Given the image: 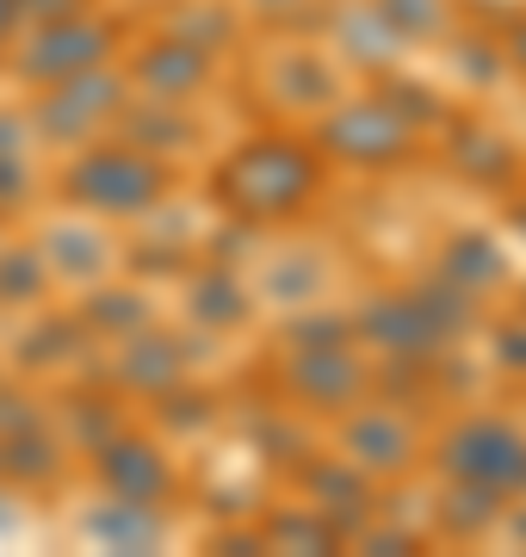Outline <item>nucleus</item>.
Returning <instances> with one entry per match:
<instances>
[{
    "mask_svg": "<svg viewBox=\"0 0 526 557\" xmlns=\"http://www.w3.org/2000/svg\"><path fill=\"white\" fill-rule=\"evenodd\" d=\"M100 471H105V483H112L124 502H155L167 490V465H162L155 446H130V440H118V446H105L100 453Z\"/></svg>",
    "mask_w": 526,
    "mask_h": 557,
    "instance_id": "6e6552de",
    "label": "nucleus"
},
{
    "mask_svg": "<svg viewBox=\"0 0 526 557\" xmlns=\"http://www.w3.org/2000/svg\"><path fill=\"white\" fill-rule=\"evenodd\" d=\"M347 446H353V458L360 465H372V471H403L409 458H415V434H409L397 416H360L353 428H347Z\"/></svg>",
    "mask_w": 526,
    "mask_h": 557,
    "instance_id": "9d476101",
    "label": "nucleus"
},
{
    "mask_svg": "<svg viewBox=\"0 0 526 557\" xmlns=\"http://www.w3.org/2000/svg\"><path fill=\"white\" fill-rule=\"evenodd\" d=\"M82 0H20V13H43V20H62V13H75Z\"/></svg>",
    "mask_w": 526,
    "mask_h": 557,
    "instance_id": "ddd939ff",
    "label": "nucleus"
},
{
    "mask_svg": "<svg viewBox=\"0 0 526 557\" xmlns=\"http://www.w3.org/2000/svg\"><path fill=\"white\" fill-rule=\"evenodd\" d=\"M291 391L316 409H341L353 391H360V366L341 354V347H304L291 359Z\"/></svg>",
    "mask_w": 526,
    "mask_h": 557,
    "instance_id": "0eeeda50",
    "label": "nucleus"
},
{
    "mask_svg": "<svg viewBox=\"0 0 526 557\" xmlns=\"http://www.w3.org/2000/svg\"><path fill=\"white\" fill-rule=\"evenodd\" d=\"M162 161L137 156V149H93L68 168V199L87 205V211H112V218H130V211H149L162 199Z\"/></svg>",
    "mask_w": 526,
    "mask_h": 557,
    "instance_id": "f03ea898",
    "label": "nucleus"
},
{
    "mask_svg": "<svg viewBox=\"0 0 526 557\" xmlns=\"http://www.w3.org/2000/svg\"><path fill=\"white\" fill-rule=\"evenodd\" d=\"M316 180H323V168H316L310 149L266 137V143H248V149H236V156L223 161L217 193L242 218H291L316 193Z\"/></svg>",
    "mask_w": 526,
    "mask_h": 557,
    "instance_id": "f257e3e1",
    "label": "nucleus"
},
{
    "mask_svg": "<svg viewBox=\"0 0 526 557\" xmlns=\"http://www.w3.org/2000/svg\"><path fill=\"white\" fill-rule=\"evenodd\" d=\"M323 143L335 149V156L360 161V168H385V161H403L409 156V124L397 106L385 100H360V106H341L335 119H328Z\"/></svg>",
    "mask_w": 526,
    "mask_h": 557,
    "instance_id": "423d86ee",
    "label": "nucleus"
},
{
    "mask_svg": "<svg viewBox=\"0 0 526 557\" xmlns=\"http://www.w3.org/2000/svg\"><path fill=\"white\" fill-rule=\"evenodd\" d=\"M446 471L459 483H484V490H514L526 483V440L502 421H471L446 440Z\"/></svg>",
    "mask_w": 526,
    "mask_h": 557,
    "instance_id": "20e7f679",
    "label": "nucleus"
},
{
    "mask_svg": "<svg viewBox=\"0 0 526 557\" xmlns=\"http://www.w3.org/2000/svg\"><path fill=\"white\" fill-rule=\"evenodd\" d=\"M137 81L155 94V100H186L192 87L204 81V50H192V44H155L149 57L137 62Z\"/></svg>",
    "mask_w": 526,
    "mask_h": 557,
    "instance_id": "1a4fd4ad",
    "label": "nucleus"
},
{
    "mask_svg": "<svg viewBox=\"0 0 526 557\" xmlns=\"http://www.w3.org/2000/svg\"><path fill=\"white\" fill-rule=\"evenodd\" d=\"M521 50H526V38H521ZM521 62H526V57H521Z\"/></svg>",
    "mask_w": 526,
    "mask_h": 557,
    "instance_id": "dca6fc26",
    "label": "nucleus"
},
{
    "mask_svg": "<svg viewBox=\"0 0 526 557\" xmlns=\"http://www.w3.org/2000/svg\"><path fill=\"white\" fill-rule=\"evenodd\" d=\"M20 20V0H0V38H7V25Z\"/></svg>",
    "mask_w": 526,
    "mask_h": 557,
    "instance_id": "4468645a",
    "label": "nucleus"
},
{
    "mask_svg": "<svg viewBox=\"0 0 526 557\" xmlns=\"http://www.w3.org/2000/svg\"><path fill=\"white\" fill-rule=\"evenodd\" d=\"M254 7H261L266 20H273V13H285V7H298V0H254Z\"/></svg>",
    "mask_w": 526,
    "mask_h": 557,
    "instance_id": "2eb2a0df",
    "label": "nucleus"
},
{
    "mask_svg": "<svg viewBox=\"0 0 526 557\" xmlns=\"http://www.w3.org/2000/svg\"><path fill=\"white\" fill-rule=\"evenodd\" d=\"M118 106H124V81L100 62V69H82V75H68V81H50V100L38 106V131L50 143H82Z\"/></svg>",
    "mask_w": 526,
    "mask_h": 557,
    "instance_id": "39448f33",
    "label": "nucleus"
},
{
    "mask_svg": "<svg viewBox=\"0 0 526 557\" xmlns=\"http://www.w3.org/2000/svg\"><path fill=\"white\" fill-rule=\"evenodd\" d=\"M199 298H204L199 310L211 322H242L248 317V298L236 292V285H223V278H199Z\"/></svg>",
    "mask_w": 526,
    "mask_h": 557,
    "instance_id": "f8f14e48",
    "label": "nucleus"
},
{
    "mask_svg": "<svg viewBox=\"0 0 526 557\" xmlns=\"http://www.w3.org/2000/svg\"><path fill=\"white\" fill-rule=\"evenodd\" d=\"M378 13H385L403 38H434L446 25V0H385Z\"/></svg>",
    "mask_w": 526,
    "mask_h": 557,
    "instance_id": "9b49d317",
    "label": "nucleus"
},
{
    "mask_svg": "<svg viewBox=\"0 0 526 557\" xmlns=\"http://www.w3.org/2000/svg\"><path fill=\"white\" fill-rule=\"evenodd\" d=\"M105 57H112V25L82 20V13H62V20H50L38 38L25 44L20 75L50 87V81H68V75H82V69H100Z\"/></svg>",
    "mask_w": 526,
    "mask_h": 557,
    "instance_id": "7ed1b4c3",
    "label": "nucleus"
}]
</instances>
